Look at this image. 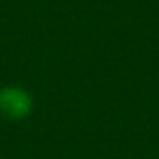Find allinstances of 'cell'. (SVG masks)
Returning <instances> with one entry per match:
<instances>
[{
    "instance_id": "6da1fadb",
    "label": "cell",
    "mask_w": 159,
    "mask_h": 159,
    "mask_svg": "<svg viewBox=\"0 0 159 159\" xmlns=\"http://www.w3.org/2000/svg\"><path fill=\"white\" fill-rule=\"evenodd\" d=\"M30 109V98L19 89H5L0 92V111L10 117H22Z\"/></svg>"
}]
</instances>
